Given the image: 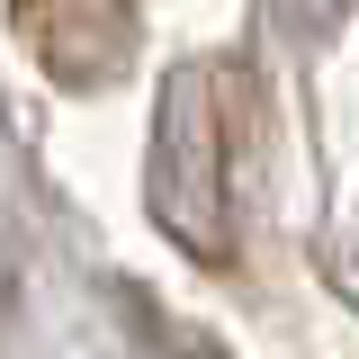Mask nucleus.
I'll list each match as a JSON object with an SVG mask.
<instances>
[{"instance_id": "1", "label": "nucleus", "mask_w": 359, "mask_h": 359, "mask_svg": "<svg viewBox=\"0 0 359 359\" xmlns=\"http://www.w3.org/2000/svg\"><path fill=\"white\" fill-rule=\"evenodd\" d=\"M144 198L153 224L189 261H224V99L207 63H171L162 108H153V153H144Z\"/></svg>"}]
</instances>
